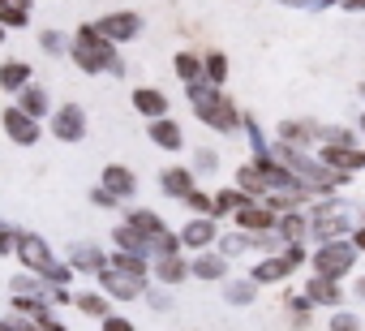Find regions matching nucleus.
I'll return each mask as SVG.
<instances>
[{
	"label": "nucleus",
	"instance_id": "23",
	"mask_svg": "<svg viewBox=\"0 0 365 331\" xmlns=\"http://www.w3.org/2000/svg\"><path fill=\"white\" fill-rule=\"evenodd\" d=\"M207 73H211V82H224V78H228V61L215 52V56L207 61Z\"/></svg>",
	"mask_w": 365,
	"mask_h": 331
},
{
	"label": "nucleus",
	"instance_id": "1",
	"mask_svg": "<svg viewBox=\"0 0 365 331\" xmlns=\"http://www.w3.org/2000/svg\"><path fill=\"white\" fill-rule=\"evenodd\" d=\"M73 61H78L86 73H95L99 65L116 69V52H112V44H108L103 35H95V26H82V35H78V44H73Z\"/></svg>",
	"mask_w": 365,
	"mask_h": 331
},
{
	"label": "nucleus",
	"instance_id": "18",
	"mask_svg": "<svg viewBox=\"0 0 365 331\" xmlns=\"http://www.w3.org/2000/svg\"><path fill=\"white\" fill-rule=\"evenodd\" d=\"M176 73L194 86V82L202 78V61H198V56H190V52H180V56H176Z\"/></svg>",
	"mask_w": 365,
	"mask_h": 331
},
{
	"label": "nucleus",
	"instance_id": "16",
	"mask_svg": "<svg viewBox=\"0 0 365 331\" xmlns=\"http://www.w3.org/2000/svg\"><path fill=\"white\" fill-rule=\"evenodd\" d=\"M150 138H155L163 151H176V146H180V129H176L172 121H155V125H150Z\"/></svg>",
	"mask_w": 365,
	"mask_h": 331
},
{
	"label": "nucleus",
	"instance_id": "3",
	"mask_svg": "<svg viewBox=\"0 0 365 331\" xmlns=\"http://www.w3.org/2000/svg\"><path fill=\"white\" fill-rule=\"evenodd\" d=\"M318 271L327 275V280H335V275H344L348 267H352V245H344V241H327L322 250H318Z\"/></svg>",
	"mask_w": 365,
	"mask_h": 331
},
{
	"label": "nucleus",
	"instance_id": "6",
	"mask_svg": "<svg viewBox=\"0 0 365 331\" xmlns=\"http://www.w3.org/2000/svg\"><path fill=\"white\" fill-rule=\"evenodd\" d=\"M52 129H56V138H65V142H78V138H82V129H86V121H82V108H78V103H65V108L56 112Z\"/></svg>",
	"mask_w": 365,
	"mask_h": 331
},
{
	"label": "nucleus",
	"instance_id": "4",
	"mask_svg": "<svg viewBox=\"0 0 365 331\" xmlns=\"http://www.w3.org/2000/svg\"><path fill=\"white\" fill-rule=\"evenodd\" d=\"M0 121H5V133H9L18 146H31V142L39 138V125H35V116H26L22 108H5V116H0Z\"/></svg>",
	"mask_w": 365,
	"mask_h": 331
},
{
	"label": "nucleus",
	"instance_id": "22",
	"mask_svg": "<svg viewBox=\"0 0 365 331\" xmlns=\"http://www.w3.org/2000/svg\"><path fill=\"white\" fill-rule=\"evenodd\" d=\"M194 271H198L202 280H220V275H224V263H220V258H198Z\"/></svg>",
	"mask_w": 365,
	"mask_h": 331
},
{
	"label": "nucleus",
	"instance_id": "26",
	"mask_svg": "<svg viewBox=\"0 0 365 331\" xmlns=\"http://www.w3.org/2000/svg\"><path fill=\"white\" fill-rule=\"evenodd\" d=\"M185 203H190V207H194V211H215V207H211V198H207V194H190V198H185Z\"/></svg>",
	"mask_w": 365,
	"mask_h": 331
},
{
	"label": "nucleus",
	"instance_id": "13",
	"mask_svg": "<svg viewBox=\"0 0 365 331\" xmlns=\"http://www.w3.org/2000/svg\"><path fill=\"white\" fill-rule=\"evenodd\" d=\"M335 305L339 301V288H335V280H327V275H318V280H309V305Z\"/></svg>",
	"mask_w": 365,
	"mask_h": 331
},
{
	"label": "nucleus",
	"instance_id": "14",
	"mask_svg": "<svg viewBox=\"0 0 365 331\" xmlns=\"http://www.w3.org/2000/svg\"><path fill=\"white\" fill-rule=\"evenodd\" d=\"M103 284H108L116 297H133V292H142V280H133V275H120V271H103Z\"/></svg>",
	"mask_w": 365,
	"mask_h": 331
},
{
	"label": "nucleus",
	"instance_id": "19",
	"mask_svg": "<svg viewBox=\"0 0 365 331\" xmlns=\"http://www.w3.org/2000/svg\"><path fill=\"white\" fill-rule=\"evenodd\" d=\"M43 108H48V95H43L39 86H26V91H22V112H26V116H43Z\"/></svg>",
	"mask_w": 365,
	"mask_h": 331
},
{
	"label": "nucleus",
	"instance_id": "15",
	"mask_svg": "<svg viewBox=\"0 0 365 331\" xmlns=\"http://www.w3.org/2000/svg\"><path fill=\"white\" fill-rule=\"evenodd\" d=\"M211 237H215V228H211L207 220H198V224H190L185 233H180V241H185L190 250H202V245H211Z\"/></svg>",
	"mask_w": 365,
	"mask_h": 331
},
{
	"label": "nucleus",
	"instance_id": "28",
	"mask_svg": "<svg viewBox=\"0 0 365 331\" xmlns=\"http://www.w3.org/2000/svg\"><path fill=\"white\" fill-rule=\"evenodd\" d=\"M9 241H14V237H9V228H5V224H0V254H5V250H9Z\"/></svg>",
	"mask_w": 365,
	"mask_h": 331
},
{
	"label": "nucleus",
	"instance_id": "27",
	"mask_svg": "<svg viewBox=\"0 0 365 331\" xmlns=\"http://www.w3.org/2000/svg\"><path fill=\"white\" fill-rule=\"evenodd\" d=\"M43 48H48V52H61V39H56V31H48V35H43Z\"/></svg>",
	"mask_w": 365,
	"mask_h": 331
},
{
	"label": "nucleus",
	"instance_id": "25",
	"mask_svg": "<svg viewBox=\"0 0 365 331\" xmlns=\"http://www.w3.org/2000/svg\"><path fill=\"white\" fill-rule=\"evenodd\" d=\"M103 331H133V322H129V318H112V314H108V318H103Z\"/></svg>",
	"mask_w": 365,
	"mask_h": 331
},
{
	"label": "nucleus",
	"instance_id": "5",
	"mask_svg": "<svg viewBox=\"0 0 365 331\" xmlns=\"http://www.w3.org/2000/svg\"><path fill=\"white\" fill-rule=\"evenodd\" d=\"M142 31V18L138 14H112V18H103L99 26H95V35H103L108 44H116V39H133Z\"/></svg>",
	"mask_w": 365,
	"mask_h": 331
},
{
	"label": "nucleus",
	"instance_id": "21",
	"mask_svg": "<svg viewBox=\"0 0 365 331\" xmlns=\"http://www.w3.org/2000/svg\"><path fill=\"white\" fill-rule=\"evenodd\" d=\"M78 305H82V314H91V318H108V301H103L99 292H82Z\"/></svg>",
	"mask_w": 365,
	"mask_h": 331
},
{
	"label": "nucleus",
	"instance_id": "20",
	"mask_svg": "<svg viewBox=\"0 0 365 331\" xmlns=\"http://www.w3.org/2000/svg\"><path fill=\"white\" fill-rule=\"evenodd\" d=\"M108 194H112V198H116V194H133L129 168H108Z\"/></svg>",
	"mask_w": 365,
	"mask_h": 331
},
{
	"label": "nucleus",
	"instance_id": "17",
	"mask_svg": "<svg viewBox=\"0 0 365 331\" xmlns=\"http://www.w3.org/2000/svg\"><path fill=\"white\" fill-rule=\"evenodd\" d=\"M190 275V267H185V258H176V254H168V258H159V280H168V284H180Z\"/></svg>",
	"mask_w": 365,
	"mask_h": 331
},
{
	"label": "nucleus",
	"instance_id": "9",
	"mask_svg": "<svg viewBox=\"0 0 365 331\" xmlns=\"http://www.w3.org/2000/svg\"><path fill=\"white\" fill-rule=\"evenodd\" d=\"M322 159L331 168H365V151H348V146H327Z\"/></svg>",
	"mask_w": 365,
	"mask_h": 331
},
{
	"label": "nucleus",
	"instance_id": "2",
	"mask_svg": "<svg viewBox=\"0 0 365 331\" xmlns=\"http://www.w3.org/2000/svg\"><path fill=\"white\" fill-rule=\"evenodd\" d=\"M14 241H18V258H22L31 271H39V275H48V280H52L56 258H52L48 241H43V237H35V233H22V237H14Z\"/></svg>",
	"mask_w": 365,
	"mask_h": 331
},
{
	"label": "nucleus",
	"instance_id": "12",
	"mask_svg": "<svg viewBox=\"0 0 365 331\" xmlns=\"http://www.w3.org/2000/svg\"><path fill=\"white\" fill-rule=\"evenodd\" d=\"M271 215H275V211H271V207H262V203H245V207L237 211V220H241L245 228H267V224H271Z\"/></svg>",
	"mask_w": 365,
	"mask_h": 331
},
{
	"label": "nucleus",
	"instance_id": "24",
	"mask_svg": "<svg viewBox=\"0 0 365 331\" xmlns=\"http://www.w3.org/2000/svg\"><path fill=\"white\" fill-rule=\"evenodd\" d=\"M331 331H356V318L352 314H331Z\"/></svg>",
	"mask_w": 365,
	"mask_h": 331
},
{
	"label": "nucleus",
	"instance_id": "29",
	"mask_svg": "<svg viewBox=\"0 0 365 331\" xmlns=\"http://www.w3.org/2000/svg\"><path fill=\"white\" fill-rule=\"evenodd\" d=\"M0 39H5V26H0Z\"/></svg>",
	"mask_w": 365,
	"mask_h": 331
},
{
	"label": "nucleus",
	"instance_id": "11",
	"mask_svg": "<svg viewBox=\"0 0 365 331\" xmlns=\"http://www.w3.org/2000/svg\"><path fill=\"white\" fill-rule=\"evenodd\" d=\"M163 190L190 198V194H194V173H185V168H168V173H163Z\"/></svg>",
	"mask_w": 365,
	"mask_h": 331
},
{
	"label": "nucleus",
	"instance_id": "10",
	"mask_svg": "<svg viewBox=\"0 0 365 331\" xmlns=\"http://www.w3.org/2000/svg\"><path fill=\"white\" fill-rule=\"evenodd\" d=\"M288 271H292V263H288V254H284V258L258 263V267H254V280H258V284H279V280H284Z\"/></svg>",
	"mask_w": 365,
	"mask_h": 331
},
{
	"label": "nucleus",
	"instance_id": "8",
	"mask_svg": "<svg viewBox=\"0 0 365 331\" xmlns=\"http://www.w3.org/2000/svg\"><path fill=\"white\" fill-rule=\"evenodd\" d=\"M26 82H31V65L26 61H5L0 65V86L5 91H26Z\"/></svg>",
	"mask_w": 365,
	"mask_h": 331
},
{
	"label": "nucleus",
	"instance_id": "7",
	"mask_svg": "<svg viewBox=\"0 0 365 331\" xmlns=\"http://www.w3.org/2000/svg\"><path fill=\"white\" fill-rule=\"evenodd\" d=\"M133 108L146 112V116H155V121H163V112H168V95L155 91V86H138V91H133Z\"/></svg>",
	"mask_w": 365,
	"mask_h": 331
}]
</instances>
